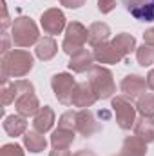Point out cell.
Returning a JSON list of instances; mask_svg holds the SVG:
<instances>
[{
	"label": "cell",
	"mask_w": 154,
	"mask_h": 156,
	"mask_svg": "<svg viewBox=\"0 0 154 156\" xmlns=\"http://www.w3.org/2000/svg\"><path fill=\"white\" fill-rule=\"evenodd\" d=\"M49 156H73V154H71L69 149H56V147H53V151H51Z\"/></svg>",
	"instance_id": "34"
},
{
	"label": "cell",
	"mask_w": 154,
	"mask_h": 156,
	"mask_svg": "<svg viewBox=\"0 0 154 156\" xmlns=\"http://www.w3.org/2000/svg\"><path fill=\"white\" fill-rule=\"evenodd\" d=\"M111 42L114 44L116 49H118L123 56H127V55H131L132 51L138 49V47H136V38H134L132 35H129V33H120V35H116Z\"/></svg>",
	"instance_id": "23"
},
{
	"label": "cell",
	"mask_w": 154,
	"mask_h": 156,
	"mask_svg": "<svg viewBox=\"0 0 154 156\" xmlns=\"http://www.w3.org/2000/svg\"><path fill=\"white\" fill-rule=\"evenodd\" d=\"M87 82L91 83L94 94L98 96V100H105V98H111L116 93V85L114 80H113V73L107 69V67H102V66H94L89 75H87Z\"/></svg>",
	"instance_id": "3"
},
{
	"label": "cell",
	"mask_w": 154,
	"mask_h": 156,
	"mask_svg": "<svg viewBox=\"0 0 154 156\" xmlns=\"http://www.w3.org/2000/svg\"><path fill=\"white\" fill-rule=\"evenodd\" d=\"M109 37H111V27L105 22H94L89 26V44L93 47L105 44L109 40Z\"/></svg>",
	"instance_id": "18"
},
{
	"label": "cell",
	"mask_w": 154,
	"mask_h": 156,
	"mask_svg": "<svg viewBox=\"0 0 154 156\" xmlns=\"http://www.w3.org/2000/svg\"><path fill=\"white\" fill-rule=\"evenodd\" d=\"M134 134L140 136L145 144H152L154 142V118L142 116L136 120L134 123Z\"/></svg>",
	"instance_id": "20"
},
{
	"label": "cell",
	"mask_w": 154,
	"mask_h": 156,
	"mask_svg": "<svg viewBox=\"0 0 154 156\" xmlns=\"http://www.w3.org/2000/svg\"><path fill=\"white\" fill-rule=\"evenodd\" d=\"M94 58L100 62V64H120L125 56L116 49V45L113 42H105V44H100L94 47Z\"/></svg>",
	"instance_id": "12"
},
{
	"label": "cell",
	"mask_w": 154,
	"mask_h": 156,
	"mask_svg": "<svg viewBox=\"0 0 154 156\" xmlns=\"http://www.w3.org/2000/svg\"><path fill=\"white\" fill-rule=\"evenodd\" d=\"M4 131L9 134V136H20V134H26L27 131V122L26 116L22 115H9V116L4 118Z\"/></svg>",
	"instance_id": "17"
},
{
	"label": "cell",
	"mask_w": 154,
	"mask_h": 156,
	"mask_svg": "<svg viewBox=\"0 0 154 156\" xmlns=\"http://www.w3.org/2000/svg\"><path fill=\"white\" fill-rule=\"evenodd\" d=\"M147 85H149L151 91H154V69H151L149 75H147Z\"/></svg>",
	"instance_id": "35"
},
{
	"label": "cell",
	"mask_w": 154,
	"mask_h": 156,
	"mask_svg": "<svg viewBox=\"0 0 154 156\" xmlns=\"http://www.w3.org/2000/svg\"><path fill=\"white\" fill-rule=\"evenodd\" d=\"M96 100H98V96L94 94L91 83H89V82H80V83H76V87H75V91H73L71 105L80 107V109H87V107H91Z\"/></svg>",
	"instance_id": "10"
},
{
	"label": "cell",
	"mask_w": 154,
	"mask_h": 156,
	"mask_svg": "<svg viewBox=\"0 0 154 156\" xmlns=\"http://www.w3.org/2000/svg\"><path fill=\"white\" fill-rule=\"evenodd\" d=\"M24 145L29 153H42L45 151L47 147V140L44 136V133H38V131H26L24 134Z\"/></svg>",
	"instance_id": "19"
},
{
	"label": "cell",
	"mask_w": 154,
	"mask_h": 156,
	"mask_svg": "<svg viewBox=\"0 0 154 156\" xmlns=\"http://www.w3.org/2000/svg\"><path fill=\"white\" fill-rule=\"evenodd\" d=\"M85 42H89V29L85 26H82L80 22L67 24L65 37H64V42H62L64 53H67L69 56H73L75 53L85 49Z\"/></svg>",
	"instance_id": "4"
},
{
	"label": "cell",
	"mask_w": 154,
	"mask_h": 156,
	"mask_svg": "<svg viewBox=\"0 0 154 156\" xmlns=\"http://www.w3.org/2000/svg\"><path fill=\"white\" fill-rule=\"evenodd\" d=\"M111 107L116 115V122L118 125L123 129V131H129L131 127H134L136 123V105L132 104L131 98L120 94V96H114L113 102H111Z\"/></svg>",
	"instance_id": "5"
},
{
	"label": "cell",
	"mask_w": 154,
	"mask_h": 156,
	"mask_svg": "<svg viewBox=\"0 0 154 156\" xmlns=\"http://www.w3.org/2000/svg\"><path fill=\"white\" fill-rule=\"evenodd\" d=\"M116 7V0H98V11L107 15Z\"/></svg>",
	"instance_id": "29"
},
{
	"label": "cell",
	"mask_w": 154,
	"mask_h": 156,
	"mask_svg": "<svg viewBox=\"0 0 154 156\" xmlns=\"http://www.w3.org/2000/svg\"><path fill=\"white\" fill-rule=\"evenodd\" d=\"M15 107H16L18 115H22V116L27 118V116H35L40 111L42 105H40L35 91H31V93H24L22 96H18V98L15 100Z\"/></svg>",
	"instance_id": "14"
},
{
	"label": "cell",
	"mask_w": 154,
	"mask_h": 156,
	"mask_svg": "<svg viewBox=\"0 0 154 156\" xmlns=\"http://www.w3.org/2000/svg\"><path fill=\"white\" fill-rule=\"evenodd\" d=\"M102 127L96 122L93 111H89V109H80V111H76V131L82 136H85V138L87 136H93Z\"/></svg>",
	"instance_id": "11"
},
{
	"label": "cell",
	"mask_w": 154,
	"mask_h": 156,
	"mask_svg": "<svg viewBox=\"0 0 154 156\" xmlns=\"http://www.w3.org/2000/svg\"><path fill=\"white\" fill-rule=\"evenodd\" d=\"M9 26V15H7V5L5 0H2V31H5Z\"/></svg>",
	"instance_id": "31"
},
{
	"label": "cell",
	"mask_w": 154,
	"mask_h": 156,
	"mask_svg": "<svg viewBox=\"0 0 154 156\" xmlns=\"http://www.w3.org/2000/svg\"><path fill=\"white\" fill-rule=\"evenodd\" d=\"M147 80L143 76H138V75H127V76L121 80L120 83V89L123 93V96L134 100V98H140L142 94H145L147 91Z\"/></svg>",
	"instance_id": "9"
},
{
	"label": "cell",
	"mask_w": 154,
	"mask_h": 156,
	"mask_svg": "<svg viewBox=\"0 0 154 156\" xmlns=\"http://www.w3.org/2000/svg\"><path fill=\"white\" fill-rule=\"evenodd\" d=\"M56 51H58V44L54 42L53 37H44V38H40L38 44H37V49H35L37 56H38L40 60H44V62H49V60L56 55Z\"/></svg>",
	"instance_id": "22"
},
{
	"label": "cell",
	"mask_w": 154,
	"mask_h": 156,
	"mask_svg": "<svg viewBox=\"0 0 154 156\" xmlns=\"http://www.w3.org/2000/svg\"><path fill=\"white\" fill-rule=\"evenodd\" d=\"M2 55H5V53H9V35L5 33V31H2Z\"/></svg>",
	"instance_id": "32"
},
{
	"label": "cell",
	"mask_w": 154,
	"mask_h": 156,
	"mask_svg": "<svg viewBox=\"0 0 154 156\" xmlns=\"http://www.w3.org/2000/svg\"><path fill=\"white\" fill-rule=\"evenodd\" d=\"M11 40L16 47H31L33 44H38V26L29 16L15 18V22L11 26Z\"/></svg>",
	"instance_id": "2"
},
{
	"label": "cell",
	"mask_w": 154,
	"mask_h": 156,
	"mask_svg": "<svg viewBox=\"0 0 154 156\" xmlns=\"http://www.w3.org/2000/svg\"><path fill=\"white\" fill-rule=\"evenodd\" d=\"M75 133L76 131H73V129L58 127L51 134V145L56 147V149H69V145L75 142Z\"/></svg>",
	"instance_id": "21"
},
{
	"label": "cell",
	"mask_w": 154,
	"mask_h": 156,
	"mask_svg": "<svg viewBox=\"0 0 154 156\" xmlns=\"http://www.w3.org/2000/svg\"><path fill=\"white\" fill-rule=\"evenodd\" d=\"M131 16L140 22H154V0H123Z\"/></svg>",
	"instance_id": "8"
},
{
	"label": "cell",
	"mask_w": 154,
	"mask_h": 156,
	"mask_svg": "<svg viewBox=\"0 0 154 156\" xmlns=\"http://www.w3.org/2000/svg\"><path fill=\"white\" fill-rule=\"evenodd\" d=\"M136 58H138V64H140L142 67L152 66L154 64V45L143 42V45H140V47L136 49Z\"/></svg>",
	"instance_id": "25"
},
{
	"label": "cell",
	"mask_w": 154,
	"mask_h": 156,
	"mask_svg": "<svg viewBox=\"0 0 154 156\" xmlns=\"http://www.w3.org/2000/svg\"><path fill=\"white\" fill-rule=\"evenodd\" d=\"M60 4L64 7H69V9H78L85 4V0H60Z\"/></svg>",
	"instance_id": "30"
},
{
	"label": "cell",
	"mask_w": 154,
	"mask_h": 156,
	"mask_svg": "<svg viewBox=\"0 0 154 156\" xmlns=\"http://www.w3.org/2000/svg\"><path fill=\"white\" fill-rule=\"evenodd\" d=\"M143 42H145V44H151V45H154V27L147 29V31L143 33Z\"/></svg>",
	"instance_id": "33"
},
{
	"label": "cell",
	"mask_w": 154,
	"mask_h": 156,
	"mask_svg": "<svg viewBox=\"0 0 154 156\" xmlns=\"http://www.w3.org/2000/svg\"><path fill=\"white\" fill-rule=\"evenodd\" d=\"M51 87L53 93L56 96V100L64 105H71V98H73V91L76 87V80L69 73H58L51 78Z\"/></svg>",
	"instance_id": "6"
},
{
	"label": "cell",
	"mask_w": 154,
	"mask_h": 156,
	"mask_svg": "<svg viewBox=\"0 0 154 156\" xmlns=\"http://www.w3.org/2000/svg\"><path fill=\"white\" fill-rule=\"evenodd\" d=\"M2 85L9 82V78L26 76L33 69V55L26 49H13L2 55Z\"/></svg>",
	"instance_id": "1"
},
{
	"label": "cell",
	"mask_w": 154,
	"mask_h": 156,
	"mask_svg": "<svg viewBox=\"0 0 154 156\" xmlns=\"http://www.w3.org/2000/svg\"><path fill=\"white\" fill-rule=\"evenodd\" d=\"M40 24L45 35H60L65 29V15L58 7H51L42 13Z\"/></svg>",
	"instance_id": "7"
},
{
	"label": "cell",
	"mask_w": 154,
	"mask_h": 156,
	"mask_svg": "<svg viewBox=\"0 0 154 156\" xmlns=\"http://www.w3.org/2000/svg\"><path fill=\"white\" fill-rule=\"evenodd\" d=\"M0 94H2V104H4V105L13 104V102L16 100V93H15V85H13V82L4 83V85H2V91H0Z\"/></svg>",
	"instance_id": "27"
},
{
	"label": "cell",
	"mask_w": 154,
	"mask_h": 156,
	"mask_svg": "<svg viewBox=\"0 0 154 156\" xmlns=\"http://www.w3.org/2000/svg\"><path fill=\"white\" fill-rule=\"evenodd\" d=\"M94 60H96L94 53H91L89 49H82V51H78L71 56L67 66L73 73H87L94 67Z\"/></svg>",
	"instance_id": "13"
},
{
	"label": "cell",
	"mask_w": 154,
	"mask_h": 156,
	"mask_svg": "<svg viewBox=\"0 0 154 156\" xmlns=\"http://www.w3.org/2000/svg\"><path fill=\"white\" fill-rule=\"evenodd\" d=\"M118 156H147V144L140 136H127Z\"/></svg>",
	"instance_id": "15"
},
{
	"label": "cell",
	"mask_w": 154,
	"mask_h": 156,
	"mask_svg": "<svg viewBox=\"0 0 154 156\" xmlns=\"http://www.w3.org/2000/svg\"><path fill=\"white\" fill-rule=\"evenodd\" d=\"M53 123H54V111H53L49 105L40 107V111L35 115V118H33V129L45 134L47 131H51Z\"/></svg>",
	"instance_id": "16"
},
{
	"label": "cell",
	"mask_w": 154,
	"mask_h": 156,
	"mask_svg": "<svg viewBox=\"0 0 154 156\" xmlns=\"http://www.w3.org/2000/svg\"><path fill=\"white\" fill-rule=\"evenodd\" d=\"M73 156H96L93 151H89V149H80V151H76Z\"/></svg>",
	"instance_id": "36"
},
{
	"label": "cell",
	"mask_w": 154,
	"mask_h": 156,
	"mask_svg": "<svg viewBox=\"0 0 154 156\" xmlns=\"http://www.w3.org/2000/svg\"><path fill=\"white\" fill-rule=\"evenodd\" d=\"M136 109L140 111L142 116L154 118V93H145L138 98L136 102Z\"/></svg>",
	"instance_id": "24"
},
{
	"label": "cell",
	"mask_w": 154,
	"mask_h": 156,
	"mask_svg": "<svg viewBox=\"0 0 154 156\" xmlns=\"http://www.w3.org/2000/svg\"><path fill=\"white\" fill-rule=\"evenodd\" d=\"M0 156H26L18 144H5L0 149Z\"/></svg>",
	"instance_id": "28"
},
{
	"label": "cell",
	"mask_w": 154,
	"mask_h": 156,
	"mask_svg": "<svg viewBox=\"0 0 154 156\" xmlns=\"http://www.w3.org/2000/svg\"><path fill=\"white\" fill-rule=\"evenodd\" d=\"M58 127L76 131V111H65L58 120Z\"/></svg>",
	"instance_id": "26"
}]
</instances>
